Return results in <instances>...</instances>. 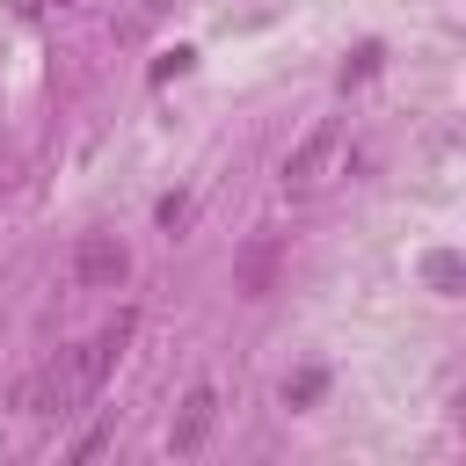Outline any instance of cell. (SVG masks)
<instances>
[{
	"label": "cell",
	"mask_w": 466,
	"mask_h": 466,
	"mask_svg": "<svg viewBox=\"0 0 466 466\" xmlns=\"http://www.w3.org/2000/svg\"><path fill=\"white\" fill-rule=\"evenodd\" d=\"M211 430H218V393L211 386H189L182 408H175V422H167V451L175 459H197L211 444Z\"/></svg>",
	"instance_id": "4"
},
{
	"label": "cell",
	"mask_w": 466,
	"mask_h": 466,
	"mask_svg": "<svg viewBox=\"0 0 466 466\" xmlns=\"http://www.w3.org/2000/svg\"><path fill=\"white\" fill-rule=\"evenodd\" d=\"M124 342H131V313H116L109 328H95L87 342H73V350H58L51 364H36V371H22L15 379V393H7V408L15 415H29V422H44V415H73V408H87L95 393H102V379L116 371V357H124Z\"/></svg>",
	"instance_id": "1"
},
{
	"label": "cell",
	"mask_w": 466,
	"mask_h": 466,
	"mask_svg": "<svg viewBox=\"0 0 466 466\" xmlns=\"http://www.w3.org/2000/svg\"><path fill=\"white\" fill-rule=\"evenodd\" d=\"M109 444V422H95V430H80V444H73V459H95Z\"/></svg>",
	"instance_id": "10"
},
{
	"label": "cell",
	"mask_w": 466,
	"mask_h": 466,
	"mask_svg": "<svg viewBox=\"0 0 466 466\" xmlns=\"http://www.w3.org/2000/svg\"><path fill=\"white\" fill-rule=\"evenodd\" d=\"M422 277H430V291H444V299H459V284H466V269H459V255H451V248L422 255Z\"/></svg>",
	"instance_id": "6"
},
{
	"label": "cell",
	"mask_w": 466,
	"mask_h": 466,
	"mask_svg": "<svg viewBox=\"0 0 466 466\" xmlns=\"http://www.w3.org/2000/svg\"><path fill=\"white\" fill-rule=\"evenodd\" d=\"M182 218H189V197H182V189H175V197H160V226H167V233H175V226H182Z\"/></svg>",
	"instance_id": "9"
},
{
	"label": "cell",
	"mask_w": 466,
	"mask_h": 466,
	"mask_svg": "<svg viewBox=\"0 0 466 466\" xmlns=\"http://www.w3.org/2000/svg\"><path fill=\"white\" fill-rule=\"evenodd\" d=\"M320 386H328V371H299V379H284V408H306V400H320Z\"/></svg>",
	"instance_id": "7"
},
{
	"label": "cell",
	"mask_w": 466,
	"mask_h": 466,
	"mask_svg": "<svg viewBox=\"0 0 466 466\" xmlns=\"http://www.w3.org/2000/svg\"><path fill=\"white\" fill-rule=\"evenodd\" d=\"M131 277V248L116 233H80L73 240V284L80 291H116Z\"/></svg>",
	"instance_id": "3"
},
{
	"label": "cell",
	"mask_w": 466,
	"mask_h": 466,
	"mask_svg": "<svg viewBox=\"0 0 466 466\" xmlns=\"http://www.w3.org/2000/svg\"><path fill=\"white\" fill-rule=\"evenodd\" d=\"M269 284H277V240L240 248V262H233V291H240V299H262Z\"/></svg>",
	"instance_id": "5"
},
{
	"label": "cell",
	"mask_w": 466,
	"mask_h": 466,
	"mask_svg": "<svg viewBox=\"0 0 466 466\" xmlns=\"http://www.w3.org/2000/svg\"><path fill=\"white\" fill-rule=\"evenodd\" d=\"M350 160H357V146H350V131L342 124H313L291 153H284V167H277V182H284V197H299V204H313V197H328L342 175H350Z\"/></svg>",
	"instance_id": "2"
},
{
	"label": "cell",
	"mask_w": 466,
	"mask_h": 466,
	"mask_svg": "<svg viewBox=\"0 0 466 466\" xmlns=\"http://www.w3.org/2000/svg\"><path fill=\"white\" fill-rule=\"evenodd\" d=\"M371 66H379V44H364L357 66H342V87H350V80H371Z\"/></svg>",
	"instance_id": "8"
}]
</instances>
